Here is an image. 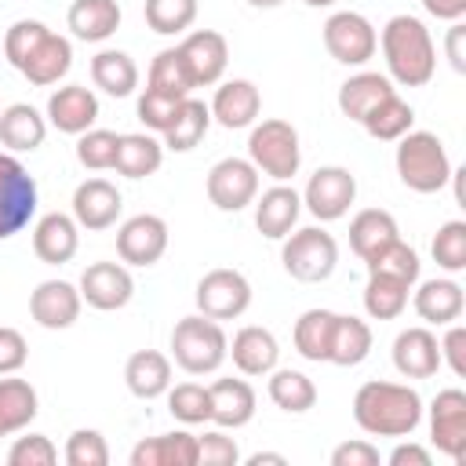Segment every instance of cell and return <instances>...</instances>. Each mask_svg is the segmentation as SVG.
<instances>
[{
    "instance_id": "52a82bcc",
    "label": "cell",
    "mask_w": 466,
    "mask_h": 466,
    "mask_svg": "<svg viewBox=\"0 0 466 466\" xmlns=\"http://www.w3.org/2000/svg\"><path fill=\"white\" fill-rule=\"evenodd\" d=\"M36 215V182L25 164L11 153H0V240L22 233Z\"/></svg>"
},
{
    "instance_id": "681fc988",
    "label": "cell",
    "mask_w": 466,
    "mask_h": 466,
    "mask_svg": "<svg viewBox=\"0 0 466 466\" xmlns=\"http://www.w3.org/2000/svg\"><path fill=\"white\" fill-rule=\"evenodd\" d=\"M62 459L69 466H106L109 462V444L98 430H73L66 441Z\"/></svg>"
},
{
    "instance_id": "2e32d148",
    "label": "cell",
    "mask_w": 466,
    "mask_h": 466,
    "mask_svg": "<svg viewBox=\"0 0 466 466\" xmlns=\"http://www.w3.org/2000/svg\"><path fill=\"white\" fill-rule=\"evenodd\" d=\"M120 208H124V197L109 178H87L73 189V218L80 229H91V233L109 229L120 218Z\"/></svg>"
},
{
    "instance_id": "db71d44e",
    "label": "cell",
    "mask_w": 466,
    "mask_h": 466,
    "mask_svg": "<svg viewBox=\"0 0 466 466\" xmlns=\"http://www.w3.org/2000/svg\"><path fill=\"white\" fill-rule=\"evenodd\" d=\"M441 364H448L451 375L466 379V328L459 320H451L441 339Z\"/></svg>"
},
{
    "instance_id": "7dc6e473",
    "label": "cell",
    "mask_w": 466,
    "mask_h": 466,
    "mask_svg": "<svg viewBox=\"0 0 466 466\" xmlns=\"http://www.w3.org/2000/svg\"><path fill=\"white\" fill-rule=\"evenodd\" d=\"M430 251H433V262H437L441 269L462 273V269H466V222H462V218L444 222V226L437 229V237H433Z\"/></svg>"
},
{
    "instance_id": "c3c4849f",
    "label": "cell",
    "mask_w": 466,
    "mask_h": 466,
    "mask_svg": "<svg viewBox=\"0 0 466 466\" xmlns=\"http://www.w3.org/2000/svg\"><path fill=\"white\" fill-rule=\"evenodd\" d=\"M47 33H51V29H47L44 22H36V18H18V22L4 33V58H7L15 69H22L25 58L36 51V44H40Z\"/></svg>"
},
{
    "instance_id": "6da1fadb",
    "label": "cell",
    "mask_w": 466,
    "mask_h": 466,
    "mask_svg": "<svg viewBox=\"0 0 466 466\" xmlns=\"http://www.w3.org/2000/svg\"><path fill=\"white\" fill-rule=\"evenodd\" d=\"M353 419L371 437H408L422 422V397L408 382L371 379L353 393Z\"/></svg>"
},
{
    "instance_id": "9a60e30c",
    "label": "cell",
    "mask_w": 466,
    "mask_h": 466,
    "mask_svg": "<svg viewBox=\"0 0 466 466\" xmlns=\"http://www.w3.org/2000/svg\"><path fill=\"white\" fill-rule=\"evenodd\" d=\"M80 306H84L80 288H73L69 280H40L29 295V313L47 331L73 328L80 317Z\"/></svg>"
},
{
    "instance_id": "d6986e66",
    "label": "cell",
    "mask_w": 466,
    "mask_h": 466,
    "mask_svg": "<svg viewBox=\"0 0 466 466\" xmlns=\"http://www.w3.org/2000/svg\"><path fill=\"white\" fill-rule=\"evenodd\" d=\"M80 248V226L73 215L62 211H47L36 226H33V255L44 266H66Z\"/></svg>"
},
{
    "instance_id": "3957f363",
    "label": "cell",
    "mask_w": 466,
    "mask_h": 466,
    "mask_svg": "<svg viewBox=\"0 0 466 466\" xmlns=\"http://www.w3.org/2000/svg\"><path fill=\"white\" fill-rule=\"evenodd\" d=\"M397 175L411 193H441L451 178V160L433 131H408L397 138Z\"/></svg>"
},
{
    "instance_id": "6f0895ef",
    "label": "cell",
    "mask_w": 466,
    "mask_h": 466,
    "mask_svg": "<svg viewBox=\"0 0 466 466\" xmlns=\"http://www.w3.org/2000/svg\"><path fill=\"white\" fill-rule=\"evenodd\" d=\"M444 51H448V62L455 73H466V25L462 22H451L448 36H444Z\"/></svg>"
},
{
    "instance_id": "8fae6325",
    "label": "cell",
    "mask_w": 466,
    "mask_h": 466,
    "mask_svg": "<svg viewBox=\"0 0 466 466\" xmlns=\"http://www.w3.org/2000/svg\"><path fill=\"white\" fill-rule=\"evenodd\" d=\"M258 197V167L244 157H222L208 171V200L218 211H244Z\"/></svg>"
},
{
    "instance_id": "d6a6232c",
    "label": "cell",
    "mask_w": 466,
    "mask_h": 466,
    "mask_svg": "<svg viewBox=\"0 0 466 466\" xmlns=\"http://www.w3.org/2000/svg\"><path fill=\"white\" fill-rule=\"evenodd\" d=\"M91 80H95V87H102L106 95L127 98V95H135V87H138V66H135V58H131L127 51L106 47V51H98V55L91 58Z\"/></svg>"
},
{
    "instance_id": "5bb4252c",
    "label": "cell",
    "mask_w": 466,
    "mask_h": 466,
    "mask_svg": "<svg viewBox=\"0 0 466 466\" xmlns=\"http://www.w3.org/2000/svg\"><path fill=\"white\" fill-rule=\"evenodd\" d=\"M131 295H135V280L124 262H91L80 273V299L91 309H102V313L124 309Z\"/></svg>"
},
{
    "instance_id": "f1b7e54d",
    "label": "cell",
    "mask_w": 466,
    "mask_h": 466,
    "mask_svg": "<svg viewBox=\"0 0 466 466\" xmlns=\"http://www.w3.org/2000/svg\"><path fill=\"white\" fill-rule=\"evenodd\" d=\"M69 66H73V44L66 40V36H58V33H47L40 44H36V51L25 58V66L18 69L29 84H36V87H47V84H58L66 73H69Z\"/></svg>"
},
{
    "instance_id": "cb8c5ba5",
    "label": "cell",
    "mask_w": 466,
    "mask_h": 466,
    "mask_svg": "<svg viewBox=\"0 0 466 466\" xmlns=\"http://www.w3.org/2000/svg\"><path fill=\"white\" fill-rule=\"evenodd\" d=\"M211 397V422L218 430H240L255 419V390L244 379H215L208 386Z\"/></svg>"
},
{
    "instance_id": "91938a15",
    "label": "cell",
    "mask_w": 466,
    "mask_h": 466,
    "mask_svg": "<svg viewBox=\"0 0 466 466\" xmlns=\"http://www.w3.org/2000/svg\"><path fill=\"white\" fill-rule=\"evenodd\" d=\"M426 15L441 18V22H462L466 15V0H422Z\"/></svg>"
},
{
    "instance_id": "94428289",
    "label": "cell",
    "mask_w": 466,
    "mask_h": 466,
    "mask_svg": "<svg viewBox=\"0 0 466 466\" xmlns=\"http://www.w3.org/2000/svg\"><path fill=\"white\" fill-rule=\"evenodd\" d=\"M266 462H273V466H284L288 459H284L280 451H255V455H248V466H266Z\"/></svg>"
},
{
    "instance_id": "f6af8a7d",
    "label": "cell",
    "mask_w": 466,
    "mask_h": 466,
    "mask_svg": "<svg viewBox=\"0 0 466 466\" xmlns=\"http://www.w3.org/2000/svg\"><path fill=\"white\" fill-rule=\"evenodd\" d=\"M167 411H171L178 422H186V426L211 422V397H208V386H200V382L167 386Z\"/></svg>"
},
{
    "instance_id": "f907efd6",
    "label": "cell",
    "mask_w": 466,
    "mask_h": 466,
    "mask_svg": "<svg viewBox=\"0 0 466 466\" xmlns=\"http://www.w3.org/2000/svg\"><path fill=\"white\" fill-rule=\"evenodd\" d=\"M178 106H182V98H171V95H160V91L146 87V91L138 95V120H142L149 131L164 135V131L171 127V120L178 116Z\"/></svg>"
},
{
    "instance_id": "7bdbcfd3",
    "label": "cell",
    "mask_w": 466,
    "mask_h": 466,
    "mask_svg": "<svg viewBox=\"0 0 466 466\" xmlns=\"http://www.w3.org/2000/svg\"><path fill=\"white\" fill-rule=\"evenodd\" d=\"M364 266H368V273H382V277H397L404 284H415L422 262H419V251L397 237L386 248H379L371 258H364Z\"/></svg>"
},
{
    "instance_id": "8992f818",
    "label": "cell",
    "mask_w": 466,
    "mask_h": 466,
    "mask_svg": "<svg viewBox=\"0 0 466 466\" xmlns=\"http://www.w3.org/2000/svg\"><path fill=\"white\" fill-rule=\"evenodd\" d=\"M280 262H284L288 277H295L302 284H320L339 266V244H335V237L328 229L306 226V229H295V233L284 237Z\"/></svg>"
},
{
    "instance_id": "83f0119b",
    "label": "cell",
    "mask_w": 466,
    "mask_h": 466,
    "mask_svg": "<svg viewBox=\"0 0 466 466\" xmlns=\"http://www.w3.org/2000/svg\"><path fill=\"white\" fill-rule=\"evenodd\" d=\"M66 22L76 40L102 44L120 29V4L116 0H73Z\"/></svg>"
},
{
    "instance_id": "b9f144b4",
    "label": "cell",
    "mask_w": 466,
    "mask_h": 466,
    "mask_svg": "<svg viewBox=\"0 0 466 466\" xmlns=\"http://www.w3.org/2000/svg\"><path fill=\"white\" fill-rule=\"evenodd\" d=\"M331 328H335V313H331V309H306V313L295 320L291 342H295V350H299L306 360L320 364V360H328Z\"/></svg>"
},
{
    "instance_id": "f546056e",
    "label": "cell",
    "mask_w": 466,
    "mask_h": 466,
    "mask_svg": "<svg viewBox=\"0 0 466 466\" xmlns=\"http://www.w3.org/2000/svg\"><path fill=\"white\" fill-rule=\"evenodd\" d=\"M44 138L47 120L29 102H15L0 113V146H7L11 153H33L36 146H44Z\"/></svg>"
},
{
    "instance_id": "bcb514c9",
    "label": "cell",
    "mask_w": 466,
    "mask_h": 466,
    "mask_svg": "<svg viewBox=\"0 0 466 466\" xmlns=\"http://www.w3.org/2000/svg\"><path fill=\"white\" fill-rule=\"evenodd\" d=\"M116 146H120V135H116V131L87 127V131L76 138V160H80L87 171H106V167L116 164Z\"/></svg>"
},
{
    "instance_id": "836d02e7",
    "label": "cell",
    "mask_w": 466,
    "mask_h": 466,
    "mask_svg": "<svg viewBox=\"0 0 466 466\" xmlns=\"http://www.w3.org/2000/svg\"><path fill=\"white\" fill-rule=\"evenodd\" d=\"M397 237H400L397 218L390 211H382V208H364L350 222V248H353L357 258H371L379 248H386Z\"/></svg>"
},
{
    "instance_id": "11a10c76",
    "label": "cell",
    "mask_w": 466,
    "mask_h": 466,
    "mask_svg": "<svg viewBox=\"0 0 466 466\" xmlns=\"http://www.w3.org/2000/svg\"><path fill=\"white\" fill-rule=\"evenodd\" d=\"M29 357L25 335L18 328H0V375H15Z\"/></svg>"
},
{
    "instance_id": "ee69618b",
    "label": "cell",
    "mask_w": 466,
    "mask_h": 466,
    "mask_svg": "<svg viewBox=\"0 0 466 466\" xmlns=\"http://www.w3.org/2000/svg\"><path fill=\"white\" fill-rule=\"evenodd\" d=\"M146 15V25L160 36H175V33H186L197 18V0H146L142 7Z\"/></svg>"
},
{
    "instance_id": "7c38bea8",
    "label": "cell",
    "mask_w": 466,
    "mask_h": 466,
    "mask_svg": "<svg viewBox=\"0 0 466 466\" xmlns=\"http://www.w3.org/2000/svg\"><path fill=\"white\" fill-rule=\"evenodd\" d=\"M430 437L451 462L466 459V393L459 386L441 390L430 404Z\"/></svg>"
},
{
    "instance_id": "7a4b0ae2",
    "label": "cell",
    "mask_w": 466,
    "mask_h": 466,
    "mask_svg": "<svg viewBox=\"0 0 466 466\" xmlns=\"http://www.w3.org/2000/svg\"><path fill=\"white\" fill-rule=\"evenodd\" d=\"M379 47L386 58V76L400 87H422L437 73V47L430 29L415 15H393L382 33Z\"/></svg>"
},
{
    "instance_id": "4fadbf2b",
    "label": "cell",
    "mask_w": 466,
    "mask_h": 466,
    "mask_svg": "<svg viewBox=\"0 0 466 466\" xmlns=\"http://www.w3.org/2000/svg\"><path fill=\"white\" fill-rule=\"evenodd\" d=\"M167 251V222L160 215H131L116 229V255L127 266H153Z\"/></svg>"
},
{
    "instance_id": "74e56055",
    "label": "cell",
    "mask_w": 466,
    "mask_h": 466,
    "mask_svg": "<svg viewBox=\"0 0 466 466\" xmlns=\"http://www.w3.org/2000/svg\"><path fill=\"white\" fill-rule=\"evenodd\" d=\"M211 127V109L200 98H182L178 116L171 120V127L164 131V149L171 153H189Z\"/></svg>"
},
{
    "instance_id": "44dd1931",
    "label": "cell",
    "mask_w": 466,
    "mask_h": 466,
    "mask_svg": "<svg viewBox=\"0 0 466 466\" xmlns=\"http://www.w3.org/2000/svg\"><path fill=\"white\" fill-rule=\"evenodd\" d=\"M251 204H255V226H258V233L269 237V240H284V237L295 229L299 215H302V193H295V189L284 186V182L269 186V189H266L258 200H251Z\"/></svg>"
},
{
    "instance_id": "f5cc1de1",
    "label": "cell",
    "mask_w": 466,
    "mask_h": 466,
    "mask_svg": "<svg viewBox=\"0 0 466 466\" xmlns=\"http://www.w3.org/2000/svg\"><path fill=\"white\" fill-rule=\"evenodd\" d=\"M233 462H240V448L233 437H226L222 430L197 437V466H233Z\"/></svg>"
},
{
    "instance_id": "9c48e42d",
    "label": "cell",
    "mask_w": 466,
    "mask_h": 466,
    "mask_svg": "<svg viewBox=\"0 0 466 466\" xmlns=\"http://www.w3.org/2000/svg\"><path fill=\"white\" fill-rule=\"evenodd\" d=\"M357 200V178L350 167H339V164H328V167H317L302 189V204L313 218L320 222H335L350 211V204Z\"/></svg>"
},
{
    "instance_id": "4dcf8cb0",
    "label": "cell",
    "mask_w": 466,
    "mask_h": 466,
    "mask_svg": "<svg viewBox=\"0 0 466 466\" xmlns=\"http://www.w3.org/2000/svg\"><path fill=\"white\" fill-rule=\"evenodd\" d=\"M368 353H371V328H368V320H360L353 313H335L328 364L357 368L360 360H368Z\"/></svg>"
},
{
    "instance_id": "603a6c76",
    "label": "cell",
    "mask_w": 466,
    "mask_h": 466,
    "mask_svg": "<svg viewBox=\"0 0 466 466\" xmlns=\"http://www.w3.org/2000/svg\"><path fill=\"white\" fill-rule=\"evenodd\" d=\"M226 357H233L237 371L240 375H269L277 368V357H280V346H277V335L269 328H258V324H248L233 335Z\"/></svg>"
},
{
    "instance_id": "e575fe53",
    "label": "cell",
    "mask_w": 466,
    "mask_h": 466,
    "mask_svg": "<svg viewBox=\"0 0 466 466\" xmlns=\"http://www.w3.org/2000/svg\"><path fill=\"white\" fill-rule=\"evenodd\" d=\"M164 164V142H157L153 135L146 131H131V135H120V146H116V171L124 178H149L153 171H160Z\"/></svg>"
},
{
    "instance_id": "9f6ffc18",
    "label": "cell",
    "mask_w": 466,
    "mask_h": 466,
    "mask_svg": "<svg viewBox=\"0 0 466 466\" xmlns=\"http://www.w3.org/2000/svg\"><path fill=\"white\" fill-rule=\"evenodd\" d=\"M331 466H379V448L368 441H342L331 451Z\"/></svg>"
},
{
    "instance_id": "7402d4cb",
    "label": "cell",
    "mask_w": 466,
    "mask_h": 466,
    "mask_svg": "<svg viewBox=\"0 0 466 466\" xmlns=\"http://www.w3.org/2000/svg\"><path fill=\"white\" fill-rule=\"evenodd\" d=\"M208 109H211V120H218L229 131L251 127L262 109V91L251 80H226V84H218Z\"/></svg>"
},
{
    "instance_id": "be15d7a7",
    "label": "cell",
    "mask_w": 466,
    "mask_h": 466,
    "mask_svg": "<svg viewBox=\"0 0 466 466\" xmlns=\"http://www.w3.org/2000/svg\"><path fill=\"white\" fill-rule=\"evenodd\" d=\"M302 4H309V7H331L335 0H302Z\"/></svg>"
},
{
    "instance_id": "ab89813d",
    "label": "cell",
    "mask_w": 466,
    "mask_h": 466,
    "mask_svg": "<svg viewBox=\"0 0 466 466\" xmlns=\"http://www.w3.org/2000/svg\"><path fill=\"white\" fill-rule=\"evenodd\" d=\"M408 291L411 284L397 280V277H382V273H368L364 284V313L371 320H397L408 306Z\"/></svg>"
},
{
    "instance_id": "ba28073f",
    "label": "cell",
    "mask_w": 466,
    "mask_h": 466,
    "mask_svg": "<svg viewBox=\"0 0 466 466\" xmlns=\"http://www.w3.org/2000/svg\"><path fill=\"white\" fill-rule=\"evenodd\" d=\"M197 309L211 320H233L251 306V284L240 269H208L197 280Z\"/></svg>"
},
{
    "instance_id": "484cf974",
    "label": "cell",
    "mask_w": 466,
    "mask_h": 466,
    "mask_svg": "<svg viewBox=\"0 0 466 466\" xmlns=\"http://www.w3.org/2000/svg\"><path fill=\"white\" fill-rule=\"evenodd\" d=\"M131 466H197V437L186 430L146 437L131 448Z\"/></svg>"
},
{
    "instance_id": "6125c7cd",
    "label": "cell",
    "mask_w": 466,
    "mask_h": 466,
    "mask_svg": "<svg viewBox=\"0 0 466 466\" xmlns=\"http://www.w3.org/2000/svg\"><path fill=\"white\" fill-rule=\"evenodd\" d=\"M248 4H251V7H280L284 0H248Z\"/></svg>"
},
{
    "instance_id": "e0dca14e",
    "label": "cell",
    "mask_w": 466,
    "mask_h": 466,
    "mask_svg": "<svg viewBox=\"0 0 466 466\" xmlns=\"http://www.w3.org/2000/svg\"><path fill=\"white\" fill-rule=\"evenodd\" d=\"M178 51H182V58H186L189 76H193L197 87L218 84L222 73H226V66H229V44H226V36L215 33V29H197V33H189V36L178 44Z\"/></svg>"
},
{
    "instance_id": "30bf717a",
    "label": "cell",
    "mask_w": 466,
    "mask_h": 466,
    "mask_svg": "<svg viewBox=\"0 0 466 466\" xmlns=\"http://www.w3.org/2000/svg\"><path fill=\"white\" fill-rule=\"evenodd\" d=\"M324 47L342 66H364L368 58H375L379 33H375V25L364 15H357V11H335L324 22Z\"/></svg>"
},
{
    "instance_id": "816d5d0a",
    "label": "cell",
    "mask_w": 466,
    "mask_h": 466,
    "mask_svg": "<svg viewBox=\"0 0 466 466\" xmlns=\"http://www.w3.org/2000/svg\"><path fill=\"white\" fill-rule=\"evenodd\" d=\"M55 462H58V448L44 433L18 437L7 451V466H55Z\"/></svg>"
},
{
    "instance_id": "8d00e7d4",
    "label": "cell",
    "mask_w": 466,
    "mask_h": 466,
    "mask_svg": "<svg viewBox=\"0 0 466 466\" xmlns=\"http://www.w3.org/2000/svg\"><path fill=\"white\" fill-rule=\"evenodd\" d=\"M411 124H415V109H411L397 91L386 95L379 106H371V109L364 113V120H360V127H364L371 138H379V142H397L400 135L411 131Z\"/></svg>"
},
{
    "instance_id": "1f68e13d",
    "label": "cell",
    "mask_w": 466,
    "mask_h": 466,
    "mask_svg": "<svg viewBox=\"0 0 466 466\" xmlns=\"http://www.w3.org/2000/svg\"><path fill=\"white\" fill-rule=\"evenodd\" d=\"M397 87H393V80L386 76V73H371V69H364V73H353L342 87H339V109H342V116H350V120H364V113L371 109V106H379L386 95H393Z\"/></svg>"
},
{
    "instance_id": "ac0fdd59",
    "label": "cell",
    "mask_w": 466,
    "mask_h": 466,
    "mask_svg": "<svg viewBox=\"0 0 466 466\" xmlns=\"http://www.w3.org/2000/svg\"><path fill=\"white\" fill-rule=\"evenodd\" d=\"M98 120V98L84 84H66L47 98V124L62 135H84Z\"/></svg>"
},
{
    "instance_id": "f35d334b",
    "label": "cell",
    "mask_w": 466,
    "mask_h": 466,
    "mask_svg": "<svg viewBox=\"0 0 466 466\" xmlns=\"http://www.w3.org/2000/svg\"><path fill=\"white\" fill-rule=\"evenodd\" d=\"M146 87H153V91H160V95H171V98H189V91H193L197 84H193L189 66H186V58H182L178 47L157 51V58L149 62Z\"/></svg>"
},
{
    "instance_id": "d590c367",
    "label": "cell",
    "mask_w": 466,
    "mask_h": 466,
    "mask_svg": "<svg viewBox=\"0 0 466 466\" xmlns=\"http://www.w3.org/2000/svg\"><path fill=\"white\" fill-rule=\"evenodd\" d=\"M40 411L36 390L25 379H0V437L25 430Z\"/></svg>"
},
{
    "instance_id": "4316f807",
    "label": "cell",
    "mask_w": 466,
    "mask_h": 466,
    "mask_svg": "<svg viewBox=\"0 0 466 466\" xmlns=\"http://www.w3.org/2000/svg\"><path fill=\"white\" fill-rule=\"evenodd\" d=\"M124 382L138 400H153L171 386V360L160 350H135L124 364Z\"/></svg>"
},
{
    "instance_id": "277c9868",
    "label": "cell",
    "mask_w": 466,
    "mask_h": 466,
    "mask_svg": "<svg viewBox=\"0 0 466 466\" xmlns=\"http://www.w3.org/2000/svg\"><path fill=\"white\" fill-rule=\"evenodd\" d=\"M226 350H229V339H226L222 324L211 320V317H204V313L182 317L171 328V357L189 375L218 371L222 360H226Z\"/></svg>"
},
{
    "instance_id": "5b68a950",
    "label": "cell",
    "mask_w": 466,
    "mask_h": 466,
    "mask_svg": "<svg viewBox=\"0 0 466 466\" xmlns=\"http://www.w3.org/2000/svg\"><path fill=\"white\" fill-rule=\"evenodd\" d=\"M248 160L258 167V175L288 182L299 171V164H302L299 131L288 120H280V116H269V120L255 124L251 138H248Z\"/></svg>"
},
{
    "instance_id": "ffe728a7",
    "label": "cell",
    "mask_w": 466,
    "mask_h": 466,
    "mask_svg": "<svg viewBox=\"0 0 466 466\" xmlns=\"http://www.w3.org/2000/svg\"><path fill=\"white\" fill-rule=\"evenodd\" d=\"M393 368L404 379H430L441 368V342L430 328H404L393 339Z\"/></svg>"
},
{
    "instance_id": "60d3db41",
    "label": "cell",
    "mask_w": 466,
    "mask_h": 466,
    "mask_svg": "<svg viewBox=\"0 0 466 466\" xmlns=\"http://www.w3.org/2000/svg\"><path fill=\"white\" fill-rule=\"evenodd\" d=\"M269 400L280 411H288V415H302V411H309L317 404V386H313L309 375H302L295 368H280V371L273 368V375H269Z\"/></svg>"
},
{
    "instance_id": "d4e9b609",
    "label": "cell",
    "mask_w": 466,
    "mask_h": 466,
    "mask_svg": "<svg viewBox=\"0 0 466 466\" xmlns=\"http://www.w3.org/2000/svg\"><path fill=\"white\" fill-rule=\"evenodd\" d=\"M411 306H415V313H419L426 324H437V328H441V324H451V320L462 317L466 295H462V288H459L455 280L433 277V280H422V284H419Z\"/></svg>"
},
{
    "instance_id": "680465c9",
    "label": "cell",
    "mask_w": 466,
    "mask_h": 466,
    "mask_svg": "<svg viewBox=\"0 0 466 466\" xmlns=\"http://www.w3.org/2000/svg\"><path fill=\"white\" fill-rule=\"evenodd\" d=\"M433 459H430V451L422 448V444H397L393 451H390V466H430Z\"/></svg>"
}]
</instances>
